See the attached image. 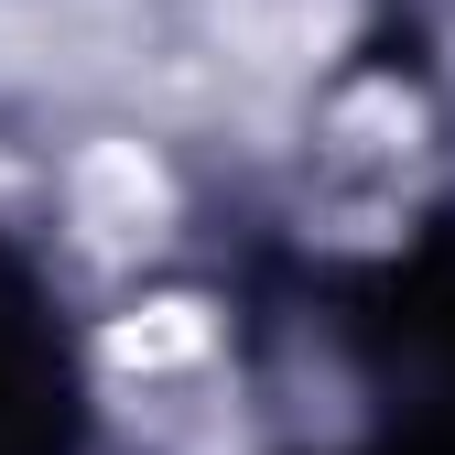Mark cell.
Here are the masks:
<instances>
[{
    "label": "cell",
    "instance_id": "6da1fadb",
    "mask_svg": "<svg viewBox=\"0 0 455 455\" xmlns=\"http://www.w3.org/2000/svg\"><path fill=\"white\" fill-rule=\"evenodd\" d=\"M76 217L98 228V239H152V217H163V174H152V152L141 141H108L76 163Z\"/></svg>",
    "mask_w": 455,
    "mask_h": 455
}]
</instances>
